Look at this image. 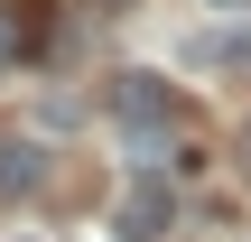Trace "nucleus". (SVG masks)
Returning a JSON list of instances; mask_svg holds the SVG:
<instances>
[{
  "label": "nucleus",
  "instance_id": "obj_1",
  "mask_svg": "<svg viewBox=\"0 0 251 242\" xmlns=\"http://www.w3.org/2000/svg\"><path fill=\"white\" fill-rule=\"evenodd\" d=\"M168 233H177V187L158 168H140L121 187V205H112V242H168Z\"/></svg>",
  "mask_w": 251,
  "mask_h": 242
},
{
  "label": "nucleus",
  "instance_id": "obj_3",
  "mask_svg": "<svg viewBox=\"0 0 251 242\" xmlns=\"http://www.w3.org/2000/svg\"><path fill=\"white\" fill-rule=\"evenodd\" d=\"M37 187H47V149L37 140H0V205H19Z\"/></svg>",
  "mask_w": 251,
  "mask_h": 242
},
{
  "label": "nucleus",
  "instance_id": "obj_2",
  "mask_svg": "<svg viewBox=\"0 0 251 242\" xmlns=\"http://www.w3.org/2000/svg\"><path fill=\"white\" fill-rule=\"evenodd\" d=\"M112 112H121V131H149V140H158V131L177 121V103H168V84H158V75H121Z\"/></svg>",
  "mask_w": 251,
  "mask_h": 242
},
{
  "label": "nucleus",
  "instance_id": "obj_4",
  "mask_svg": "<svg viewBox=\"0 0 251 242\" xmlns=\"http://www.w3.org/2000/svg\"><path fill=\"white\" fill-rule=\"evenodd\" d=\"M9 56H19V28H9V19H0V65H9Z\"/></svg>",
  "mask_w": 251,
  "mask_h": 242
}]
</instances>
